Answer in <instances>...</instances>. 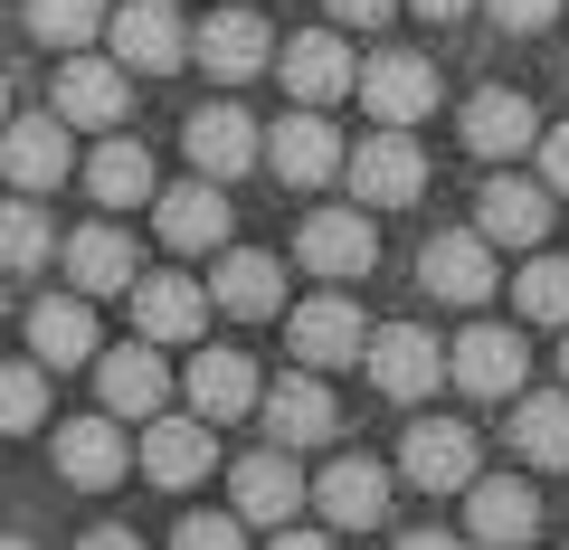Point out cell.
<instances>
[{"label": "cell", "instance_id": "cell-1", "mask_svg": "<svg viewBox=\"0 0 569 550\" xmlns=\"http://www.w3.org/2000/svg\"><path fill=\"white\" fill-rule=\"evenodd\" d=\"M342 181L361 190V209H408L427 190V152L408 143V123H380L370 143H342Z\"/></svg>", "mask_w": 569, "mask_h": 550}, {"label": "cell", "instance_id": "cell-2", "mask_svg": "<svg viewBox=\"0 0 569 550\" xmlns=\"http://www.w3.org/2000/svg\"><path fill=\"white\" fill-rule=\"evenodd\" d=\"M361 361H370V389L380 399H427V389L447 380V342L427 323H380V332H361Z\"/></svg>", "mask_w": 569, "mask_h": 550}, {"label": "cell", "instance_id": "cell-3", "mask_svg": "<svg viewBox=\"0 0 569 550\" xmlns=\"http://www.w3.org/2000/svg\"><path fill=\"white\" fill-rule=\"evenodd\" d=\"M351 96L380 123H418V114H437V67L418 48H380V58H351Z\"/></svg>", "mask_w": 569, "mask_h": 550}, {"label": "cell", "instance_id": "cell-4", "mask_svg": "<svg viewBox=\"0 0 569 550\" xmlns=\"http://www.w3.org/2000/svg\"><path fill=\"white\" fill-rule=\"evenodd\" d=\"M257 162H276L284 190H323V181H342V133L323 123V104H305L276 133H257Z\"/></svg>", "mask_w": 569, "mask_h": 550}, {"label": "cell", "instance_id": "cell-5", "mask_svg": "<svg viewBox=\"0 0 569 550\" xmlns=\"http://www.w3.org/2000/svg\"><path fill=\"white\" fill-rule=\"evenodd\" d=\"M48 114L58 123H86V133H114L123 114H133V86H123L114 58H86V48H67L58 58V96H48Z\"/></svg>", "mask_w": 569, "mask_h": 550}, {"label": "cell", "instance_id": "cell-6", "mask_svg": "<svg viewBox=\"0 0 569 550\" xmlns=\"http://www.w3.org/2000/svg\"><path fill=\"white\" fill-rule=\"evenodd\" d=\"M418 286L437 294V304H493V286H503V266H493V238H485V228L427 238V257H418Z\"/></svg>", "mask_w": 569, "mask_h": 550}, {"label": "cell", "instance_id": "cell-7", "mask_svg": "<svg viewBox=\"0 0 569 550\" xmlns=\"http://www.w3.org/2000/svg\"><path fill=\"white\" fill-rule=\"evenodd\" d=\"M0 171H10V190H58L67 171H77V143H67L58 114H0Z\"/></svg>", "mask_w": 569, "mask_h": 550}, {"label": "cell", "instance_id": "cell-8", "mask_svg": "<svg viewBox=\"0 0 569 550\" xmlns=\"http://www.w3.org/2000/svg\"><path fill=\"white\" fill-rule=\"evenodd\" d=\"M104 39H114L123 77H171V67H190V29L171 20V0H133V10H114Z\"/></svg>", "mask_w": 569, "mask_h": 550}, {"label": "cell", "instance_id": "cell-9", "mask_svg": "<svg viewBox=\"0 0 569 550\" xmlns=\"http://www.w3.org/2000/svg\"><path fill=\"white\" fill-rule=\"evenodd\" d=\"M152 228H162V247H181V257H209V247H228L238 209H228L219 181H181V190L152 181Z\"/></svg>", "mask_w": 569, "mask_h": 550}, {"label": "cell", "instance_id": "cell-10", "mask_svg": "<svg viewBox=\"0 0 569 550\" xmlns=\"http://www.w3.org/2000/svg\"><path fill=\"white\" fill-rule=\"evenodd\" d=\"M295 257H305L313 276H332V286H351V276L380 266V228H370L361 209H313V219L295 228Z\"/></svg>", "mask_w": 569, "mask_h": 550}, {"label": "cell", "instance_id": "cell-11", "mask_svg": "<svg viewBox=\"0 0 569 550\" xmlns=\"http://www.w3.org/2000/svg\"><path fill=\"white\" fill-rule=\"evenodd\" d=\"M305 503H323V531H380L389 522V466H370V456H332L323 484H305Z\"/></svg>", "mask_w": 569, "mask_h": 550}, {"label": "cell", "instance_id": "cell-12", "mask_svg": "<svg viewBox=\"0 0 569 550\" xmlns=\"http://www.w3.org/2000/svg\"><path fill=\"white\" fill-rule=\"evenodd\" d=\"M522 370H531V351L512 342L503 323H475V332H456V342H447V380L466 389V399H512Z\"/></svg>", "mask_w": 569, "mask_h": 550}, {"label": "cell", "instance_id": "cell-13", "mask_svg": "<svg viewBox=\"0 0 569 550\" xmlns=\"http://www.w3.org/2000/svg\"><path fill=\"white\" fill-rule=\"evenodd\" d=\"M466 152L475 162H512V152H531V133H541V104L531 96H512V86H475L466 96Z\"/></svg>", "mask_w": 569, "mask_h": 550}, {"label": "cell", "instance_id": "cell-14", "mask_svg": "<svg viewBox=\"0 0 569 550\" xmlns=\"http://www.w3.org/2000/svg\"><path fill=\"white\" fill-rule=\"evenodd\" d=\"M399 474L418 493H456L475 474V428L466 418H418V428L399 437Z\"/></svg>", "mask_w": 569, "mask_h": 550}, {"label": "cell", "instance_id": "cell-15", "mask_svg": "<svg viewBox=\"0 0 569 550\" xmlns=\"http://www.w3.org/2000/svg\"><path fill=\"white\" fill-rule=\"evenodd\" d=\"M257 408H266L276 447H332V428H342V408H332V389L313 370H284L276 389H257Z\"/></svg>", "mask_w": 569, "mask_h": 550}, {"label": "cell", "instance_id": "cell-16", "mask_svg": "<svg viewBox=\"0 0 569 550\" xmlns=\"http://www.w3.org/2000/svg\"><path fill=\"white\" fill-rule=\"evenodd\" d=\"M58 474L77 493H114L133 474V447H123V418H67L58 428Z\"/></svg>", "mask_w": 569, "mask_h": 550}, {"label": "cell", "instance_id": "cell-17", "mask_svg": "<svg viewBox=\"0 0 569 550\" xmlns=\"http://www.w3.org/2000/svg\"><path fill=\"white\" fill-rule=\"evenodd\" d=\"M181 152L200 181H247L257 171V123L238 114V104H200V114L181 123Z\"/></svg>", "mask_w": 569, "mask_h": 550}, {"label": "cell", "instance_id": "cell-18", "mask_svg": "<svg viewBox=\"0 0 569 550\" xmlns=\"http://www.w3.org/2000/svg\"><path fill=\"white\" fill-rule=\"evenodd\" d=\"M284 342H295V361H305V370L361 361V304H351V294H313V304L284 313Z\"/></svg>", "mask_w": 569, "mask_h": 550}, {"label": "cell", "instance_id": "cell-19", "mask_svg": "<svg viewBox=\"0 0 569 550\" xmlns=\"http://www.w3.org/2000/svg\"><path fill=\"white\" fill-rule=\"evenodd\" d=\"M475 228H485L493 247H541L550 238V190L522 181V171H493V181L475 190Z\"/></svg>", "mask_w": 569, "mask_h": 550}, {"label": "cell", "instance_id": "cell-20", "mask_svg": "<svg viewBox=\"0 0 569 550\" xmlns=\"http://www.w3.org/2000/svg\"><path fill=\"white\" fill-rule=\"evenodd\" d=\"M209 304L238 313V323H266V313L284 304V266L266 257V247H219V266H209Z\"/></svg>", "mask_w": 569, "mask_h": 550}, {"label": "cell", "instance_id": "cell-21", "mask_svg": "<svg viewBox=\"0 0 569 550\" xmlns=\"http://www.w3.org/2000/svg\"><path fill=\"white\" fill-rule=\"evenodd\" d=\"M133 294V332L142 342H200L209 332V286H190V276H142Z\"/></svg>", "mask_w": 569, "mask_h": 550}, {"label": "cell", "instance_id": "cell-22", "mask_svg": "<svg viewBox=\"0 0 569 550\" xmlns=\"http://www.w3.org/2000/svg\"><path fill=\"white\" fill-rule=\"evenodd\" d=\"M238 522L247 531H276L284 512H305V474H295V447H266V456H238Z\"/></svg>", "mask_w": 569, "mask_h": 550}, {"label": "cell", "instance_id": "cell-23", "mask_svg": "<svg viewBox=\"0 0 569 550\" xmlns=\"http://www.w3.org/2000/svg\"><path fill=\"white\" fill-rule=\"evenodd\" d=\"M466 531L475 541H531L541 531V493L522 484V474H466Z\"/></svg>", "mask_w": 569, "mask_h": 550}, {"label": "cell", "instance_id": "cell-24", "mask_svg": "<svg viewBox=\"0 0 569 550\" xmlns=\"http://www.w3.org/2000/svg\"><path fill=\"white\" fill-rule=\"evenodd\" d=\"M96 389H104V418H152L171 399V370L152 342H123V351H96Z\"/></svg>", "mask_w": 569, "mask_h": 550}, {"label": "cell", "instance_id": "cell-25", "mask_svg": "<svg viewBox=\"0 0 569 550\" xmlns=\"http://www.w3.org/2000/svg\"><path fill=\"white\" fill-rule=\"evenodd\" d=\"M209 418H162V408H152V428H142V474H152V484L162 493H190L209 474Z\"/></svg>", "mask_w": 569, "mask_h": 550}, {"label": "cell", "instance_id": "cell-26", "mask_svg": "<svg viewBox=\"0 0 569 550\" xmlns=\"http://www.w3.org/2000/svg\"><path fill=\"white\" fill-rule=\"evenodd\" d=\"M284 96H295V104H342L351 96V48L332 39V29L284 39Z\"/></svg>", "mask_w": 569, "mask_h": 550}, {"label": "cell", "instance_id": "cell-27", "mask_svg": "<svg viewBox=\"0 0 569 550\" xmlns=\"http://www.w3.org/2000/svg\"><path fill=\"white\" fill-rule=\"evenodd\" d=\"M190 58H200L219 86H247L266 58H276V48H266V20H257V10H219V20L190 39Z\"/></svg>", "mask_w": 569, "mask_h": 550}, {"label": "cell", "instance_id": "cell-28", "mask_svg": "<svg viewBox=\"0 0 569 550\" xmlns=\"http://www.w3.org/2000/svg\"><path fill=\"white\" fill-rule=\"evenodd\" d=\"M29 351H39V370L96 361V313H86V294H48V304H29Z\"/></svg>", "mask_w": 569, "mask_h": 550}, {"label": "cell", "instance_id": "cell-29", "mask_svg": "<svg viewBox=\"0 0 569 550\" xmlns=\"http://www.w3.org/2000/svg\"><path fill=\"white\" fill-rule=\"evenodd\" d=\"M512 456L522 466H569V389H512Z\"/></svg>", "mask_w": 569, "mask_h": 550}, {"label": "cell", "instance_id": "cell-30", "mask_svg": "<svg viewBox=\"0 0 569 550\" xmlns=\"http://www.w3.org/2000/svg\"><path fill=\"white\" fill-rule=\"evenodd\" d=\"M181 389H190V408H200L209 428H219V418H247V408H257V370H247V351H200Z\"/></svg>", "mask_w": 569, "mask_h": 550}, {"label": "cell", "instance_id": "cell-31", "mask_svg": "<svg viewBox=\"0 0 569 550\" xmlns=\"http://www.w3.org/2000/svg\"><path fill=\"white\" fill-rule=\"evenodd\" d=\"M86 200H104V209H142V200H152V152L123 143V133H104L96 162H86Z\"/></svg>", "mask_w": 569, "mask_h": 550}, {"label": "cell", "instance_id": "cell-32", "mask_svg": "<svg viewBox=\"0 0 569 550\" xmlns=\"http://www.w3.org/2000/svg\"><path fill=\"white\" fill-rule=\"evenodd\" d=\"M67 276H77V294H123V286H133V238H114V228H77V238H67Z\"/></svg>", "mask_w": 569, "mask_h": 550}, {"label": "cell", "instance_id": "cell-33", "mask_svg": "<svg viewBox=\"0 0 569 550\" xmlns=\"http://www.w3.org/2000/svg\"><path fill=\"white\" fill-rule=\"evenodd\" d=\"M48 247H58V228H48V209L29 200V190H20V200H0V276H29Z\"/></svg>", "mask_w": 569, "mask_h": 550}, {"label": "cell", "instance_id": "cell-34", "mask_svg": "<svg viewBox=\"0 0 569 550\" xmlns=\"http://www.w3.org/2000/svg\"><path fill=\"white\" fill-rule=\"evenodd\" d=\"M512 313H522V323H569V257L512 266Z\"/></svg>", "mask_w": 569, "mask_h": 550}, {"label": "cell", "instance_id": "cell-35", "mask_svg": "<svg viewBox=\"0 0 569 550\" xmlns=\"http://www.w3.org/2000/svg\"><path fill=\"white\" fill-rule=\"evenodd\" d=\"M48 418V370L39 361H0V437H29Z\"/></svg>", "mask_w": 569, "mask_h": 550}, {"label": "cell", "instance_id": "cell-36", "mask_svg": "<svg viewBox=\"0 0 569 550\" xmlns=\"http://www.w3.org/2000/svg\"><path fill=\"white\" fill-rule=\"evenodd\" d=\"M104 29V0H29V39L48 48H86Z\"/></svg>", "mask_w": 569, "mask_h": 550}, {"label": "cell", "instance_id": "cell-37", "mask_svg": "<svg viewBox=\"0 0 569 550\" xmlns=\"http://www.w3.org/2000/svg\"><path fill=\"white\" fill-rule=\"evenodd\" d=\"M238 541H247L238 512H190L181 522V550H238Z\"/></svg>", "mask_w": 569, "mask_h": 550}, {"label": "cell", "instance_id": "cell-38", "mask_svg": "<svg viewBox=\"0 0 569 550\" xmlns=\"http://www.w3.org/2000/svg\"><path fill=\"white\" fill-rule=\"evenodd\" d=\"M485 10H493V20L512 29V39H541V29L560 20V0H485Z\"/></svg>", "mask_w": 569, "mask_h": 550}, {"label": "cell", "instance_id": "cell-39", "mask_svg": "<svg viewBox=\"0 0 569 550\" xmlns=\"http://www.w3.org/2000/svg\"><path fill=\"white\" fill-rule=\"evenodd\" d=\"M531 143H541V190H569V123H550Z\"/></svg>", "mask_w": 569, "mask_h": 550}, {"label": "cell", "instance_id": "cell-40", "mask_svg": "<svg viewBox=\"0 0 569 550\" xmlns=\"http://www.w3.org/2000/svg\"><path fill=\"white\" fill-rule=\"evenodd\" d=\"M389 10H399V0H332V20H342V29H380Z\"/></svg>", "mask_w": 569, "mask_h": 550}, {"label": "cell", "instance_id": "cell-41", "mask_svg": "<svg viewBox=\"0 0 569 550\" xmlns=\"http://www.w3.org/2000/svg\"><path fill=\"white\" fill-rule=\"evenodd\" d=\"M408 10H418V20H466L475 0H408Z\"/></svg>", "mask_w": 569, "mask_h": 550}, {"label": "cell", "instance_id": "cell-42", "mask_svg": "<svg viewBox=\"0 0 569 550\" xmlns=\"http://www.w3.org/2000/svg\"><path fill=\"white\" fill-rule=\"evenodd\" d=\"M0 114H10V77H0Z\"/></svg>", "mask_w": 569, "mask_h": 550}, {"label": "cell", "instance_id": "cell-43", "mask_svg": "<svg viewBox=\"0 0 569 550\" xmlns=\"http://www.w3.org/2000/svg\"><path fill=\"white\" fill-rule=\"evenodd\" d=\"M560 380H569V342H560Z\"/></svg>", "mask_w": 569, "mask_h": 550}]
</instances>
